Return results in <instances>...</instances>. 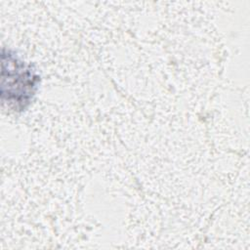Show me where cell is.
Masks as SVG:
<instances>
[{"label": "cell", "instance_id": "obj_1", "mask_svg": "<svg viewBox=\"0 0 250 250\" xmlns=\"http://www.w3.org/2000/svg\"><path fill=\"white\" fill-rule=\"evenodd\" d=\"M39 81L40 76L31 64L3 48L1 82L3 105L15 111L25 109L38 89Z\"/></svg>", "mask_w": 250, "mask_h": 250}]
</instances>
